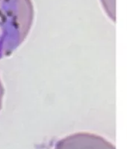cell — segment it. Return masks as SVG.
Returning a JSON list of instances; mask_svg holds the SVG:
<instances>
[{
  "label": "cell",
  "mask_w": 127,
  "mask_h": 149,
  "mask_svg": "<svg viewBox=\"0 0 127 149\" xmlns=\"http://www.w3.org/2000/svg\"><path fill=\"white\" fill-rule=\"evenodd\" d=\"M34 19L31 0H0V59L12 54L23 44Z\"/></svg>",
  "instance_id": "obj_1"
},
{
  "label": "cell",
  "mask_w": 127,
  "mask_h": 149,
  "mask_svg": "<svg viewBox=\"0 0 127 149\" xmlns=\"http://www.w3.org/2000/svg\"><path fill=\"white\" fill-rule=\"evenodd\" d=\"M54 149H116L104 137L88 132H78L57 142Z\"/></svg>",
  "instance_id": "obj_2"
},
{
  "label": "cell",
  "mask_w": 127,
  "mask_h": 149,
  "mask_svg": "<svg viewBox=\"0 0 127 149\" xmlns=\"http://www.w3.org/2000/svg\"><path fill=\"white\" fill-rule=\"evenodd\" d=\"M4 94H5V89H4L2 81L0 79V110H1L2 108V100H3Z\"/></svg>",
  "instance_id": "obj_3"
}]
</instances>
